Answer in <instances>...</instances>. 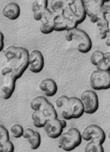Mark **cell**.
Segmentation results:
<instances>
[{"label":"cell","mask_w":110,"mask_h":152,"mask_svg":"<svg viewBox=\"0 0 110 152\" xmlns=\"http://www.w3.org/2000/svg\"><path fill=\"white\" fill-rule=\"evenodd\" d=\"M102 12L104 14V16L108 25V36L107 37H110V5H104L102 7Z\"/></svg>","instance_id":"27"},{"label":"cell","mask_w":110,"mask_h":152,"mask_svg":"<svg viewBox=\"0 0 110 152\" xmlns=\"http://www.w3.org/2000/svg\"><path fill=\"white\" fill-rule=\"evenodd\" d=\"M39 2L40 6L42 7V8H48V0H37Z\"/></svg>","instance_id":"30"},{"label":"cell","mask_w":110,"mask_h":152,"mask_svg":"<svg viewBox=\"0 0 110 152\" xmlns=\"http://www.w3.org/2000/svg\"><path fill=\"white\" fill-rule=\"evenodd\" d=\"M107 2H110V0H105V3H107Z\"/></svg>","instance_id":"35"},{"label":"cell","mask_w":110,"mask_h":152,"mask_svg":"<svg viewBox=\"0 0 110 152\" xmlns=\"http://www.w3.org/2000/svg\"><path fill=\"white\" fill-rule=\"evenodd\" d=\"M68 99H69V97H67V96H65V95H61V96H59V97L56 99V105L57 108L62 109V108L66 105V103L68 102Z\"/></svg>","instance_id":"28"},{"label":"cell","mask_w":110,"mask_h":152,"mask_svg":"<svg viewBox=\"0 0 110 152\" xmlns=\"http://www.w3.org/2000/svg\"><path fill=\"white\" fill-rule=\"evenodd\" d=\"M32 119L33 124L36 128H44L48 120L47 118L39 111H33L32 115Z\"/></svg>","instance_id":"19"},{"label":"cell","mask_w":110,"mask_h":152,"mask_svg":"<svg viewBox=\"0 0 110 152\" xmlns=\"http://www.w3.org/2000/svg\"><path fill=\"white\" fill-rule=\"evenodd\" d=\"M68 18L65 15H56L54 19V31H67Z\"/></svg>","instance_id":"17"},{"label":"cell","mask_w":110,"mask_h":152,"mask_svg":"<svg viewBox=\"0 0 110 152\" xmlns=\"http://www.w3.org/2000/svg\"><path fill=\"white\" fill-rule=\"evenodd\" d=\"M89 59H90V63L97 67L104 59V52L96 49L91 53Z\"/></svg>","instance_id":"22"},{"label":"cell","mask_w":110,"mask_h":152,"mask_svg":"<svg viewBox=\"0 0 110 152\" xmlns=\"http://www.w3.org/2000/svg\"><path fill=\"white\" fill-rule=\"evenodd\" d=\"M45 61L42 53L40 50L34 49L30 52L29 56V69L33 73H40L44 68Z\"/></svg>","instance_id":"12"},{"label":"cell","mask_w":110,"mask_h":152,"mask_svg":"<svg viewBox=\"0 0 110 152\" xmlns=\"http://www.w3.org/2000/svg\"><path fill=\"white\" fill-rule=\"evenodd\" d=\"M3 15L11 21L17 20L21 15L20 6L15 2L7 3L3 8Z\"/></svg>","instance_id":"15"},{"label":"cell","mask_w":110,"mask_h":152,"mask_svg":"<svg viewBox=\"0 0 110 152\" xmlns=\"http://www.w3.org/2000/svg\"><path fill=\"white\" fill-rule=\"evenodd\" d=\"M0 152H15V145L10 140L0 139Z\"/></svg>","instance_id":"24"},{"label":"cell","mask_w":110,"mask_h":152,"mask_svg":"<svg viewBox=\"0 0 110 152\" xmlns=\"http://www.w3.org/2000/svg\"><path fill=\"white\" fill-rule=\"evenodd\" d=\"M23 138L27 140L32 149L36 150L40 147L41 136L39 132L34 131L32 128H26V129H24Z\"/></svg>","instance_id":"14"},{"label":"cell","mask_w":110,"mask_h":152,"mask_svg":"<svg viewBox=\"0 0 110 152\" xmlns=\"http://www.w3.org/2000/svg\"><path fill=\"white\" fill-rule=\"evenodd\" d=\"M31 107L33 111L40 112L48 121L57 118V112L55 107L43 96H36L31 101Z\"/></svg>","instance_id":"5"},{"label":"cell","mask_w":110,"mask_h":152,"mask_svg":"<svg viewBox=\"0 0 110 152\" xmlns=\"http://www.w3.org/2000/svg\"><path fill=\"white\" fill-rule=\"evenodd\" d=\"M81 132L75 128L71 127L66 131H64L58 139L59 148L66 152L73 151L81 143Z\"/></svg>","instance_id":"2"},{"label":"cell","mask_w":110,"mask_h":152,"mask_svg":"<svg viewBox=\"0 0 110 152\" xmlns=\"http://www.w3.org/2000/svg\"><path fill=\"white\" fill-rule=\"evenodd\" d=\"M10 133L12 134V136L15 139H19L23 137V133H24V129L23 127L19 124H15L11 126L10 128Z\"/></svg>","instance_id":"23"},{"label":"cell","mask_w":110,"mask_h":152,"mask_svg":"<svg viewBox=\"0 0 110 152\" xmlns=\"http://www.w3.org/2000/svg\"><path fill=\"white\" fill-rule=\"evenodd\" d=\"M96 24H97L98 29L99 38L101 39H106L108 36V25H107V22H106L105 16L100 18Z\"/></svg>","instance_id":"18"},{"label":"cell","mask_w":110,"mask_h":152,"mask_svg":"<svg viewBox=\"0 0 110 152\" xmlns=\"http://www.w3.org/2000/svg\"><path fill=\"white\" fill-rule=\"evenodd\" d=\"M84 113L83 104L81 99L76 97H70L66 105L61 109V115L65 121L79 119L84 115Z\"/></svg>","instance_id":"4"},{"label":"cell","mask_w":110,"mask_h":152,"mask_svg":"<svg viewBox=\"0 0 110 152\" xmlns=\"http://www.w3.org/2000/svg\"><path fill=\"white\" fill-rule=\"evenodd\" d=\"M66 127V122L64 119H53L47 122L44 130L50 139H59L63 133L65 128Z\"/></svg>","instance_id":"9"},{"label":"cell","mask_w":110,"mask_h":152,"mask_svg":"<svg viewBox=\"0 0 110 152\" xmlns=\"http://www.w3.org/2000/svg\"><path fill=\"white\" fill-rule=\"evenodd\" d=\"M106 46L108 47V48H110V37H107L106 39Z\"/></svg>","instance_id":"33"},{"label":"cell","mask_w":110,"mask_h":152,"mask_svg":"<svg viewBox=\"0 0 110 152\" xmlns=\"http://www.w3.org/2000/svg\"><path fill=\"white\" fill-rule=\"evenodd\" d=\"M87 16L90 22L97 23L98 21L104 16L102 7L96 2V0H82Z\"/></svg>","instance_id":"10"},{"label":"cell","mask_w":110,"mask_h":152,"mask_svg":"<svg viewBox=\"0 0 110 152\" xmlns=\"http://www.w3.org/2000/svg\"><path fill=\"white\" fill-rule=\"evenodd\" d=\"M67 1L70 5L71 10L77 23L79 24L82 23L87 17L82 0H67Z\"/></svg>","instance_id":"13"},{"label":"cell","mask_w":110,"mask_h":152,"mask_svg":"<svg viewBox=\"0 0 110 152\" xmlns=\"http://www.w3.org/2000/svg\"><path fill=\"white\" fill-rule=\"evenodd\" d=\"M97 69H100V70L110 72V52L104 53V59L97 66Z\"/></svg>","instance_id":"25"},{"label":"cell","mask_w":110,"mask_h":152,"mask_svg":"<svg viewBox=\"0 0 110 152\" xmlns=\"http://www.w3.org/2000/svg\"><path fill=\"white\" fill-rule=\"evenodd\" d=\"M5 48V42L4 40H0V52H2Z\"/></svg>","instance_id":"31"},{"label":"cell","mask_w":110,"mask_h":152,"mask_svg":"<svg viewBox=\"0 0 110 152\" xmlns=\"http://www.w3.org/2000/svg\"><path fill=\"white\" fill-rule=\"evenodd\" d=\"M40 32L45 34V35H48V34H50L54 31V23H41L40 24Z\"/></svg>","instance_id":"26"},{"label":"cell","mask_w":110,"mask_h":152,"mask_svg":"<svg viewBox=\"0 0 110 152\" xmlns=\"http://www.w3.org/2000/svg\"><path fill=\"white\" fill-rule=\"evenodd\" d=\"M65 39L68 42L76 41L77 50L80 53L87 54L91 50L92 41L89 38V36L81 29L76 28L74 30L66 31Z\"/></svg>","instance_id":"3"},{"label":"cell","mask_w":110,"mask_h":152,"mask_svg":"<svg viewBox=\"0 0 110 152\" xmlns=\"http://www.w3.org/2000/svg\"><path fill=\"white\" fill-rule=\"evenodd\" d=\"M81 134V139L86 141L94 140L103 144L106 140V133L104 130L100 126L95 124L87 125L82 130Z\"/></svg>","instance_id":"8"},{"label":"cell","mask_w":110,"mask_h":152,"mask_svg":"<svg viewBox=\"0 0 110 152\" xmlns=\"http://www.w3.org/2000/svg\"><path fill=\"white\" fill-rule=\"evenodd\" d=\"M4 39H5V36L1 31H0V40H4Z\"/></svg>","instance_id":"34"},{"label":"cell","mask_w":110,"mask_h":152,"mask_svg":"<svg viewBox=\"0 0 110 152\" xmlns=\"http://www.w3.org/2000/svg\"><path fill=\"white\" fill-rule=\"evenodd\" d=\"M29 56L30 52L23 47L9 46L6 48L5 57L7 65L1 70V74L4 77L1 92L5 100L11 99L15 90L16 81L29 68Z\"/></svg>","instance_id":"1"},{"label":"cell","mask_w":110,"mask_h":152,"mask_svg":"<svg viewBox=\"0 0 110 152\" xmlns=\"http://www.w3.org/2000/svg\"><path fill=\"white\" fill-rule=\"evenodd\" d=\"M40 90L43 91L48 97H54L57 92V84L51 78H45L40 83Z\"/></svg>","instance_id":"16"},{"label":"cell","mask_w":110,"mask_h":152,"mask_svg":"<svg viewBox=\"0 0 110 152\" xmlns=\"http://www.w3.org/2000/svg\"><path fill=\"white\" fill-rule=\"evenodd\" d=\"M50 10L56 15H65L67 18H74L67 0H51Z\"/></svg>","instance_id":"11"},{"label":"cell","mask_w":110,"mask_h":152,"mask_svg":"<svg viewBox=\"0 0 110 152\" xmlns=\"http://www.w3.org/2000/svg\"><path fill=\"white\" fill-rule=\"evenodd\" d=\"M85 152H104L103 145L98 141L89 140L85 146L84 148Z\"/></svg>","instance_id":"20"},{"label":"cell","mask_w":110,"mask_h":152,"mask_svg":"<svg viewBox=\"0 0 110 152\" xmlns=\"http://www.w3.org/2000/svg\"><path fill=\"white\" fill-rule=\"evenodd\" d=\"M0 139L7 140H10L9 139V132L3 124H0Z\"/></svg>","instance_id":"29"},{"label":"cell","mask_w":110,"mask_h":152,"mask_svg":"<svg viewBox=\"0 0 110 152\" xmlns=\"http://www.w3.org/2000/svg\"><path fill=\"white\" fill-rule=\"evenodd\" d=\"M81 100L84 107V112L87 115L95 114L99 107L98 97L92 90H86L81 95Z\"/></svg>","instance_id":"7"},{"label":"cell","mask_w":110,"mask_h":152,"mask_svg":"<svg viewBox=\"0 0 110 152\" xmlns=\"http://www.w3.org/2000/svg\"><path fill=\"white\" fill-rule=\"evenodd\" d=\"M32 10L33 12V18L35 21H38V22H41L42 20V15H43V10L44 8H42L39 2L37 0L32 3Z\"/></svg>","instance_id":"21"},{"label":"cell","mask_w":110,"mask_h":152,"mask_svg":"<svg viewBox=\"0 0 110 152\" xmlns=\"http://www.w3.org/2000/svg\"><path fill=\"white\" fill-rule=\"evenodd\" d=\"M92 91H104L110 89V72L95 69L89 76Z\"/></svg>","instance_id":"6"},{"label":"cell","mask_w":110,"mask_h":152,"mask_svg":"<svg viewBox=\"0 0 110 152\" xmlns=\"http://www.w3.org/2000/svg\"><path fill=\"white\" fill-rule=\"evenodd\" d=\"M96 2L101 7H103V6L104 5H106V3H105V0H96Z\"/></svg>","instance_id":"32"},{"label":"cell","mask_w":110,"mask_h":152,"mask_svg":"<svg viewBox=\"0 0 110 152\" xmlns=\"http://www.w3.org/2000/svg\"><path fill=\"white\" fill-rule=\"evenodd\" d=\"M108 138H109V140H110V132H109V133H108Z\"/></svg>","instance_id":"36"}]
</instances>
